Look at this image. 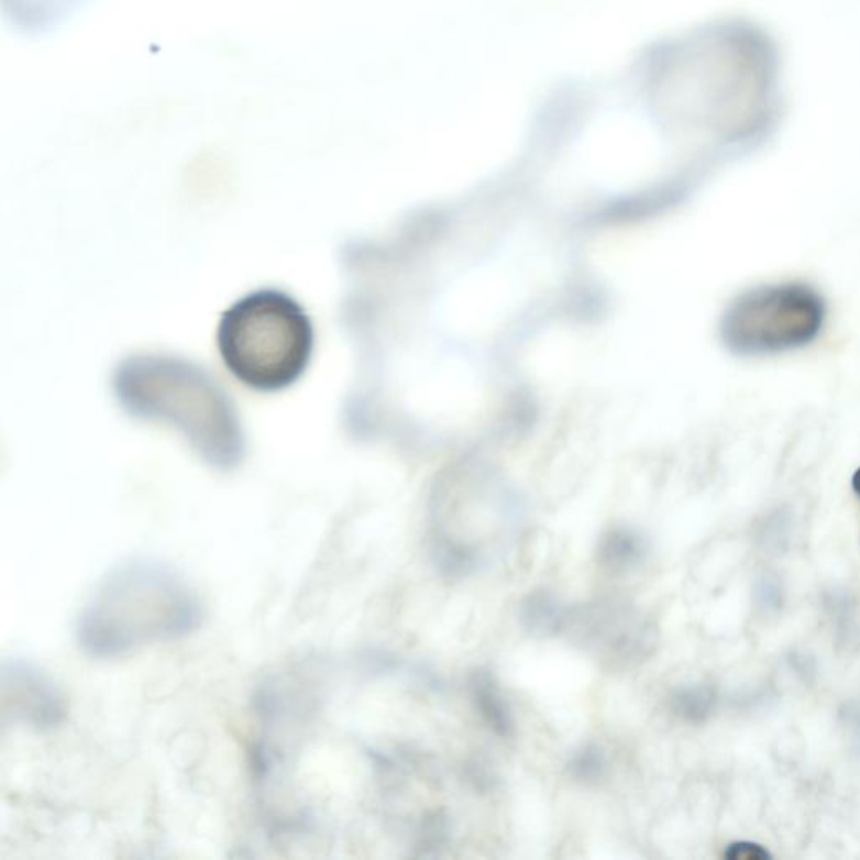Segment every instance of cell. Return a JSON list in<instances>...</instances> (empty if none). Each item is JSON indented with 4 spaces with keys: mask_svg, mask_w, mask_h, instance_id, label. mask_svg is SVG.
I'll list each match as a JSON object with an SVG mask.
<instances>
[{
    "mask_svg": "<svg viewBox=\"0 0 860 860\" xmlns=\"http://www.w3.org/2000/svg\"><path fill=\"white\" fill-rule=\"evenodd\" d=\"M827 305L804 283H782L738 296L721 318V340L738 356H770L805 349L820 337Z\"/></svg>",
    "mask_w": 860,
    "mask_h": 860,
    "instance_id": "obj_3",
    "label": "cell"
},
{
    "mask_svg": "<svg viewBox=\"0 0 860 860\" xmlns=\"http://www.w3.org/2000/svg\"><path fill=\"white\" fill-rule=\"evenodd\" d=\"M315 334L296 299L261 289L222 315L218 349L228 371L245 387L276 392L295 384L310 363Z\"/></svg>",
    "mask_w": 860,
    "mask_h": 860,
    "instance_id": "obj_2",
    "label": "cell"
},
{
    "mask_svg": "<svg viewBox=\"0 0 860 860\" xmlns=\"http://www.w3.org/2000/svg\"><path fill=\"white\" fill-rule=\"evenodd\" d=\"M2 715L4 721L46 731L65 719V697L40 665L12 659L2 665Z\"/></svg>",
    "mask_w": 860,
    "mask_h": 860,
    "instance_id": "obj_4",
    "label": "cell"
},
{
    "mask_svg": "<svg viewBox=\"0 0 860 860\" xmlns=\"http://www.w3.org/2000/svg\"><path fill=\"white\" fill-rule=\"evenodd\" d=\"M852 489H853V493H856V495L859 496V498H860V467H859V470L856 471V473H853V476H852Z\"/></svg>",
    "mask_w": 860,
    "mask_h": 860,
    "instance_id": "obj_6",
    "label": "cell"
},
{
    "mask_svg": "<svg viewBox=\"0 0 860 860\" xmlns=\"http://www.w3.org/2000/svg\"><path fill=\"white\" fill-rule=\"evenodd\" d=\"M202 620V600L186 576L161 560L132 559L107 572L89 595L76 642L88 658L113 661L186 639Z\"/></svg>",
    "mask_w": 860,
    "mask_h": 860,
    "instance_id": "obj_1",
    "label": "cell"
},
{
    "mask_svg": "<svg viewBox=\"0 0 860 860\" xmlns=\"http://www.w3.org/2000/svg\"><path fill=\"white\" fill-rule=\"evenodd\" d=\"M725 857L728 860H768L772 859V853L758 844L736 842L726 849Z\"/></svg>",
    "mask_w": 860,
    "mask_h": 860,
    "instance_id": "obj_5",
    "label": "cell"
}]
</instances>
